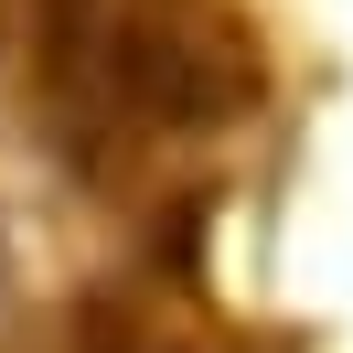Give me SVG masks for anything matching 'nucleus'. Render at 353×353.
<instances>
[{
    "label": "nucleus",
    "mask_w": 353,
    "mask_h": 353,
    "mask_svg": "<svg viewBox=\"0 0 353 353\" xmlns=\"http://www.w3.org/2000/svg\"><path fill=\"white\" fill-rule=\"evenodd\" d=\"M43 108L86 150L214 129L246 108L257 54L214 0H43Z\"/></svg>",
    "instance_id": "obj_1"
}]
</instances>
